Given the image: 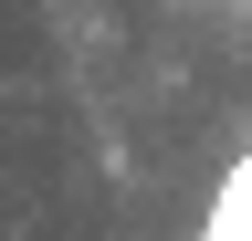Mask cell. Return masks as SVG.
Returning a JSON list of instances; mask_svg holds the SVG:
<instances>
[{
	"instance_id": "1",
	"label": "cell",
	"mask_w": 252,
	"mask_h": 241,
	"mask_svg": "<svg viewBox=\"0 0 252 241\" xmlns=\"http://www.w3.org/2000/svg\"><path fill=\"white\" fill-rule=\"evenodd\" d=\"M210 241H252V158L231 168V189H220V210H210Z\"/></svg>"
}]
</instances>
